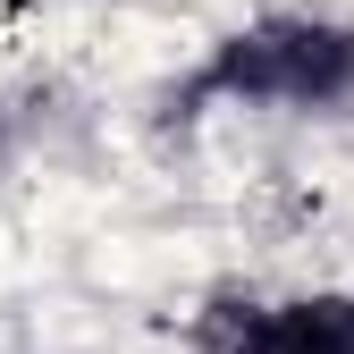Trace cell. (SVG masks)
Instances as JSON below:
<instances>
[{
	"mask_svg": "<svg viewBox=\"0 0 354 354\" xmlns=\"http://www.w3.org/2000/svg\"><path fill=\"white\" fill-rule=\"evenodd\" d=\"M194 354H270V304L211 295L203 313H194Z\"/></svg>",
	"mask_w": 354,
	"mask_h": 354,
	"instance_id": "3957f363",
	"label": "cell"
},
{
	"mask_svg": "<svg viewBox=\"0 0 354 354\" xmlns=\"http://www.w3.org/2000/svg\"><path fill=\"white\" fill-rule=\"evenodd\" d=\"M270 354H354V295L270 304Z\"/></svg>",
	"mask_w": 354,
	"mask_h": 354,
	"instance_id": "7a4b0ae2",
	"label": "cell"
},
{
	"mask_svg": "<svg viewBox=\"0 0 354 354\" xmlns=\"http://www.w3.org/2000/svg\"><path fill=\"white\" fill-rule=\"evenodd\" d=\"M194 93H228V102H295V110H329L354 93V26L321 17H270L253 34H228L194 76Z\"/></svg>",
	"mask_w": 354,
	"mask_h": 354,
	"instance_id": "6da1fadb",
	"label": "cell"
}]
</instances>
